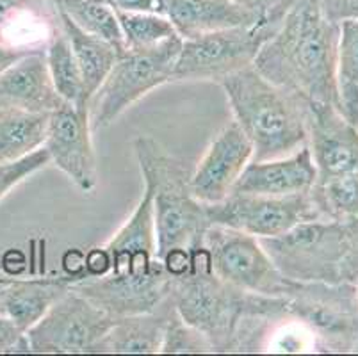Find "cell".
Instances as JSON below:
<instances>
[{
  "instance_id": "cell-1",
  "label": "cell",
  "mask_w": 358,
  "mask_h": 356,
  "mask_svg": "<svg viewBox=\"0 0 358 356\" xmlns=\"http://www.w3.org/2000/svg\"><path fill=\"white\" fill-rule=\"evenodd\" d=\"M338 36L341 24L327 18L319 0H292L253 66L275 86L305 100L338 107Z\"/></svg>"
},
{
  "instance_id": "cell-2",
  "label": "cell",
  "mask_w": 358,
  "mask_h": 356,
  "mask_svg": "<svg viewBox=\"0 0 358 356\" xmlns=\"http://www.w3.org/2000/svg\"><path fill=\"white\" fill-rule=\"evenodd\" d=\"M106 248L110 257L109 273L75 280L70 289L115 319L150 312L168 298L171 276L157 257L154 194L146 184L134 212Z\"/></svg>"
},
{
  "instance_id": "cell-3",
  "label": "cell",
  "mask_w": 358,
  "mask_h": 356,
  "mask_svg": "<svg viewBox=\"0 0 358 356\" xmlns=\"http://www.w3.org/2000/svg\"><path fill=\"white\" fill-rule=\"evenodd\" d=\"M169 298L185 322L207 335L216 353H234L237 329L244 318L268 313L289 319L284 298L246 292L216 276L203 244L191 250V266L171 276Z\"/></svg>"
},
{
  "instance_id": "cell-4",
  "label": "cell",
  "mask_w": 358,
  "mask_h": 356,
  "mask_svg": "<svg viewBox=\"0 0 358 356\" xmlns=\"http://www.w3.org/2000/svg\"><path fill=\"white\" fill-rule=\"evenodd\" d=\"M232 107L234 122L253 146V161H269L307 145V100L246 66L220 83Z\"/></svg>"
},
{
  "instance_id": "cell-5",
  "label": "cell",
  "mask_w": 358,
  "mask_h": 356,
  "mask_svg": "<svg viewBox=\"0 0 358 356\" xmlns=\"http://www.w3.org/2000/svg\"><path fill=\"white\" fill-rule=\"evenodd\" d=\"M134 153L143 184L154 194L159 259L173 248L193 250L203 244L205 232L210 227L207 205L191 192V173L185 162L166 152L150 136L136 137Z\"/></svg>"
},
{
  "instance_id": "cell-6",
  "label": "cell",
  "mask_w": 358,
  "mask_h": 356,
  "mask_svg": "<svg viewBox=\"0 0 358 356\" xmlns=\"http://www.w3.org/2000/svg\"><path fill=\"white\" fill-rule=\"evenodd\" d=\"M276 269L296 283H357L351 260V227L328 220L298 223L259 239Z\"/></svg>"
},
{
  "instance_id": "cell-7",
  "label": "cell",
  "mask_w": 358,
  "mask_h": 356,
  "mask_svg": "<svg viewBox=\"0 0 358 356\" xmlns=\"http://www.w3.org/2000/svg\"><path fill=\"white\" fill-rule=\"evenodd\" d=\"M180 48L178 34L154 47L127 48L91 97V129H106L150 91L171 83Z\"/></svg>"
},
{
  "instance_id": "cell-8",
  "label": "cell",
  "mask_w": 358,
  "mask_h": 356,
  "mask_svg": "<svg viewBox=\"0 0 358 356\" xmlns=\"http://www.w3.org/2000/svg\"><path fill=\"white\" fill-rule=\"evenodd\" d=\"M289 319L303 326L324 351H358L357 283H296L285 294Z\"/></svg>"
},
{
  "instance_id": "cell-9",
  "label": "cell",
  "mask_w": 358,
  "mask_h": 356,
  "mask_svg": "<svg viewBox=\"0 0 358 356\" xmlns=\"http://www.w3.org/2000/svg\"><path fill=\"white\" fill-rule=\"evenodd\" d=\"M278 25L280 22H260L250 27H232L182 39L171 83L213 80L220 84L224 77L252 66Z\"/></svg>"
},
{
  "instance_id": "cell-10",
  "label": "cell",
  "mask_w": 358,
  "mask_h": 356,
  "mask_svg": "<svg viewBox=\"0 0 358 356\" xmlns=\"http://www.w3.org/2000/svg\"><path fill=\"white\" fill-rule=\"evenodd\" d=\"M203 246L214 274L241 290L269 298H285L291 280L276 269L257 237L234 228L210 225Z\"/></svg>"
},
{
  "instance_id": "cell-11",
  "label": "cell",
  "mask_w": 358,
  "mask_h": 356,
  "mask_svg": "<svg viewBox=\"0 0 358 356\" xmlns=\"http://www.w3.org/2000/svg\"><path fill=\"white\" fill-rule=\"evenodd\" d=\"M116 319L103 308L68 290L27 329L31 353L38 355H79L93 353Z\"/></svg>"
},
{
  "instance_id": "cell-12",
  "label": "cell",
  "mask_w": 358,
  "mask_h": 356,
  "mask_svg": "<svg viewBox=\"0 0 358 356\" xmlns=\"http://www.w3.org/2000/svg\"><path fill=\"white\" fill-rule=\"evenodd\" d=\"M210 225L234 228L257 239L275 237L298 223L319 220L310 191L291 196L232 192L220 204L207 205Z\"/></svg>"
},
{
  "instance_id": "cell-13",
  "label": "cell",
  "mask_w": 358,
  "mask_h": 356,
  "mask_svg": "<svg viewBox=\"0 0 358 356\" xmlns=\"http://www.w3.org/2000/svg\"><path fill=\"white\" fill-rule=\"evenodd\" d=\"M91 130L90 107L63 102L50 113L43 145L50 164L61 169L83 192L95 191L99 182Z\"/></svg>"
},
{
  "instance_id": "cell-14",
  "label": "cell",
  "mask_w": 358,
  "mask_h": 356,
  "mask_svg": "<svg viewBox=\"0 0 358 356\" xmlns=\"http://www.w3.org/2000/svg\"><path fill=\"white\" fill-rule=\"evenodd\" d=\"M308 148L317 169V180L358 175V127L348 122L338 107L307 100Z\"/></svg>"
},
{
  "instance_id": "cell-15",
  "label": "cell",
  "mask_w": 358,
  "mask_h": 356,
  "mask_svg": "<svg viewBox=\"0 0 358 356\" xmlns=\"http://www.w3.org/2000/svg\"><path fill=\"white\" fill-rule=\"evenodd\" d=\"M253 161V146L236 122L224 125L191 173V192L205 205L232 194L244 168Z\"/></svg>"
},
{
  "instance_id": "cell-16",
  "label": "cell",
  "mask_w": 358,
  "mask_h": 356,
  "mask_svg": "<svg viewBox=\"0 0 358 356\" xmlns=\"http://www.w3.org/2000/svg\"><path fill=\"white\" fill-rule=\"evenodd\" d=\"M317 180V169L308 145L294 153L269 161H252L244 168L232 192L291 196L308 192Z\"/></svg>"
},
{
  "instance_id": "cell-17",
  "label": "cell",
  "mask_w": 358,
  "mask_h": 356,
  "mask_svg": "<svg viewBox=\"0 0 358 356\" xmlns=\"http://www.w3.org/2000/svg\"><path fill=\"white\" fill-rule=\"evenodd\" d=\"M63 102L52 83L45 50L29 52L0 75V107L52 113Z\"/></svg>"
},
{
  "instance_id": "cell-18",
  "label": "cell",
  "mask_w": 358,
  "mask_h": 356,
  "mask_svg": "<svg viewBox=\"0 0 358 356\" xmlns=\"http://www.w3.org/2000/svg\"><path fill=\"white\" fill-rule=\"evenodd\" d=\"M61 31V13L52 0H0V43L45 50Z\"/></svg>"
},
{
  "instance_id": "cell-19",
  "label": "cell",
  "mask_w": 358,
  "mask_h": 356,
  "mask_svg": "<svg viewBox=\"0 0 358 356\" xmlns=\"http://www.w3.org/2000/svg\"><path fill=\"white\" fill-rule=\"evenodd\" d=\"M166 16L182 39L268 22L236 0H162Z\"/></svg>"
},
{
  "instance_id": "cell-20",
  "label": "cell",
  "mask_w": 358,
  "mask_h": 356,
  "mask_svg": "<svg viewBox=\"0 0 358 356\" xmlns=\"http://www.w3.org/2000/svg\"><path fill=\"white\" fill-rule=\"evenodd\" d=\"M75 278L52 274L41 278H8L0 287V313L27 332L70 290Z\"/></svg>"
},
{
  "instance_id": "cell-21",
  "label": "cell",
  "mask_w": 358,
  "mask_h": 356,
  "mask_svg": "<svg viewBox=\"0 0 358 356\" xmlns=\"http://www.w3.org/2000/svg\"><path fill=\"white\" fill-rule=\"evenodd\" d=\"M173 310L171 298H166L154 310L118 318L93 353L109 355H155L161 353L166 326Z\"/></svg>"
},
{
  "instance_id": "cell-22",
  "label": "cell",
  "mask_w": 358,
  "mask_h": 356,
  "mask_svg": "<svg viewBox=\"0 0 358 356\" xmlns=\"http://www.w3.org/2000/svg\"><path fill=\"white\" fill-rule=\"evenodd\" d=\"M50 113L0 107V162L18 161L43 148Z\"/></svg>"
},
{
  "instance_id": "cell-23",
  "label": "cell",
  "mask_w": 358,
  "mask_h": 356,
  "mask_svg": "<svg viewBox=\"0 0 358 356\" xmlns=\"http://www.w3.org/2000/svg\"><path fill=\"white\" fill-rule=\"evenodd\" d=\"M61 24H63V31L70 41L75 59H77L80 73H83L86 97L87 100H91V97L95 94L113 64L116 63V59L122 54L103 39L77 27L64 13H61Z\"/></svg>"
},
{
  "instance_id": "cell-24",
  "label": "cell",
  "mask_w": 358,
  "mask_h": 356,
  "mask_svg": "<svg viewBox=\"0 0 358 356\" xmlns=\"http://www.w3.org/2000/svg\"><path fill=\"white\" fill-rule=\"evenodd\" d=\"M310 198L321 220L348 227L358 225V175L315 180L310 189Z\"/></svg>"
},
{
  "instance_id": "cell-25",
  "label": "cell",
  "mask_w": 358,
  "mask_h": 356,
  "mask_svg": "<svg viewBox=\"0 0 358 356\" xmlns=\"http://www.w3.org/2000/svg\"><path fill=\"white\" fill-rule=\"evenodd\" d=\"M338 111L358 127V20L341 22L337 48Z\"/></svg>"
},
{
  "instance_id": "cell-26",
  "label": "cell",
  "mask_w": 358,
  "mask_h": 356,
  "mask_svg": "<svg viewBox=\"0 0 358 356\" xmlns=\"http://www.w3.org/2000/svg\"><path fill=\"white\" fill-rule=\"evenodd\" d=\"M77 27L110 43L120 54L127 50L118 16L103 0H52Z\"/></svg>"
},
{
  "instance_id": "cell-27",
  "label": "cell",
  "mask_w": 358,
  "mask_h": 356,
  "mask_svg": "<svg viewBox=\"0 0 358 356\" xmlns=\"http://www.w3.org/2000/svg\"><path fill=\"white\" fill-rule=\"evenodd\" d=\"M45 55H47L52 83L59 97L64 102L73 104L75 107H90V100L84 91L83 73L64 31L52 38L45 48Z\"/></svg>"
},
{
  "instance_id": "cell-28",
  "label": "cell",
  "mask_w": 358,
  "mask_h": 356,
  "mask_svg": "<svg viewBox=\"0 0 358 356\" xmlns=\"http://www.w3.org/2000/svg\"><path fill=\"white\" fill-rule=\"evenodd\" d=\"M127 48H148L173 38L175 31L171 20L161 13L116 11Z\"/></svg>"
},
{
  "instance_id": "cell-29",
  "label": "cell",
  "mask_w": 358,
  "mask_h": 356,
  "mask_svg": "<svg viewBox=\"0 0 358 356\" xmlns=\"http://www.w3.org/2000/svg\"><path fill=\"white\" fill-rule=\"evenodd\" d=\"M161 353H166V355H205V353L216 351L207 335L191 326L189 322H185L178 315L173 305L168 326H166L164 339H162Z\"/></svg>"
},
{
  "instance_id": "cell-30",
  "label": "cell",
  "mask_w": 358,
  "mask_h": 356,
  "mask_svg": "<svg viewBox=\"0 0 358 356\" xmlns=\"http://www.w3.org/2000/svg\"><path fill=\"white\" fill-rule=\"evenodd\" d=\"M50 164L48 153L45 148L36 150L29 153L27 157H22L18 161L11 162H0V201L4 200L6 196L15 187L25 182L29 176L43 169L45 166Z\"/></svg>"
},
{
  "instance_id": "cell-31",
  "label": "cell",
  "mask_w": 358,
  "mask_h": 356,
  "mask_svg": "<svg viewBox=\"0 0 358 356\" xmlns=\"http://www.w3.org/2000/svg\"><path fill=\"white\" fill-rule=\"evenodd\" d=\"M18 353L24 355L31 353L27 332L0 313V355H18Z\"/></svg>"
},
{
  "instance_id": "cell-32",
  "label": "cell",
  "mask_w": 358,
  "mask_h": 356,
  "mask_svg": "<svg viewBox=\"0 0 358 356\" xmlns=\"http://www.w3.org/2000/svg\"><path fill=\"white\" fill-rule=\"evenodd\" d=\"M236 2L268 22H282L289 6L292 4V0H236Z\"/></svg>"
},
{
  "instance_id": "cell-33",
  "label": "cell",
  "mask_w": 358,
  "mask_h": 356,
  "mask_svg": "<svg viewBox=\"0 0 358 356\" xmlns=\"http://www.w3.org/2000/svg\"><path fill=\"white\" fill-rule=\"evenodd\" d=\"M319 6L335 24L344 20H358V0H319Z\"/></svg>"
},
{
  "instance_id": "cell-34",
  "label": "cell",
  "mask_w": 358,
  "mask_h": 356,
  "mask_svg": "<svg viewBox=\"0 0 358 356\" xmlns=\"http://www.w3.org/2000/svg\"><path fill=\"white\" fill-rule=\"evenodd\" d=\"M110 271V257L106 246L86 251V276H106Z\"/></svg>"
},
{
  "instance_id": "cell-35",
  "label": "cell",
  "mask_w": 358,
  "mask_h": 356,
  "mask_svg": "<svg viewBox=\"0 0 358 356\" xmlns=\"http://www.w3.org/2000/svg\"><path fill=\"white\" fill-rule=\"evenodd\" d=\"M115 11H143V13H161L166 15L162 0H103Z\"/></svg>"
},
{
  "instance_id": "cell-36",
  "label": "cell",
  "mask_w": 358,
  "mask_h": 356,
  "mask_svg": "<svg viewBox=\"0 0 358 356\" xmlns=\"http://www.w3.org/2000/svg\"><path fill=\"white\" fill-rule=\"evenodd\" d=\"M162 264H164L166 271L169 276H178L184 274L191 266V250L187 248H173L162 257Z\"/></svg>"
},
{
  "instance_id": "cell-37",
  "label": "cell",
  "mask_w": 358,
  "mask_h": 356,
  "mask_svg": "<svg viewBox=\"0 0 358 356\" xmlns=\"http://www.w3.org/2000/svg\"><path fill=\"white\" fill-rule=\"evenodd\" d=\"M61 266H63L64 274H68L71 278H84L86 276V251L79 250V248L66 250L63 259H61Z\"/></svg>"
},
{
  "instance_id": "cell-38",
  "label": "cell",
  "mask_w": 358,
  "mask_h": 356,
  "mask_svg": "<svg viewBox=\"0 0 358 356\" xmlns=\"http://www.w3.org/2000/svg\"><path fill=\"white\" fill-rule=\"evenodd\" d=\"M27 54L29 50H20V48H13L4 43H0V75L4 73L11 64H15L18 59H22Z\"/></svg>"
},
{
  "instance_id": "cell-39",
  "label": "cell",
  "mask_w": 358,
  "mask_h": 356,
  "mask_svg": "<svg viewBox=\"0 0 358 356\" xmlns=\"http://www.w3.org/2000/svg\"><path fill=\"white\" fill-rule=\"evenodd\" d=\"M351 243H353V250H351L353 273H355V280H358V225L351 227Z\"/></svg>"
},
{
  "instance_id": "cell-40",
  "label": "cell",
  "mask_w": 358,
  "mask_h": 356,
  "mask_svg": "<svg viewBox=\"0 0 358 356\" xmlns=\"http://www.w3.org/2000/svg\"><path fill=\"white\" fill-rule=\"evenodd\" d=\"M357 287H358V285H357Z\"/></svg>"
}]
</instances>
